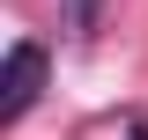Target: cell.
Listing matches in <instances>:
<instances>
[{"label":"cell","instance_id":"obj_1","mask_svg":"<svg viewBox=\"0 0 148 140\" xmlns=\"http://www.w3.org/2000/svg\"><path fill=\"white\" fill-rule=\"evenodd\" d=\"M45 88V44H8V74H0V125H15Z\"/></svg>","mask_w":148,"mask_h":140},{"label":"cell","instance_id":"obj_2","mask_svg":"<svg viewBox=\"0 0 148 140\" xmlns=\"http://www.w3.org/2000/svg\"><path fill=\"white\" fill-rule=\"evenodd\" d=\"M89 15H96V0H67V22H74V37L89 30Z\"/></svg>","mask_w":148,"mask_h":140}]
</instances>
